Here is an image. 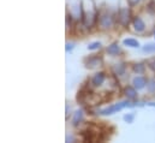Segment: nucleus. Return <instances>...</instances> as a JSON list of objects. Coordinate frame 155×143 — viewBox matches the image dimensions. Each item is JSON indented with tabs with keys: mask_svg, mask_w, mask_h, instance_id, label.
Here are the masks:
<instances>
[{
	"mask_svg": "<svg viewBox=\"0 0 155 143\" xmlns=\"http://www.w3.org/2000/svg\"><path fill=\"white\" fill-rule=\"evenodd\" d=\"M147 85H148V90H149L150 93H155V79L149 81V83H148Z\"/></svg>",
	"mask_w": 155,
	"mask_h": 143,
	"instance_id": "dca6fc26",
	"label": "nucleus"
},
{
	"mask_svg": "<svg viewBox=\"0 0 155 143\" xmlns=\"http://www.w3.org/2000/svg\"><path fill=\"white\" fill-rule=\"evenodd\" d=\"M107 53L111 54V55H117V54H119V53H120V47H119V45H118L117 42L110 45L108 48H107Z\"/></svg>",
	"mask_w": 155,
	"mask_h": 143,
	"instance_id": "1a4fd4ad",
	"label": "nucleus"
},
{
	"mask_svg": "<svg viewBox=\"0 0 155 143\" xmlns=\"http://www.w3.org/2000/svg\"><path fill=\"white\" fill-rule=\"evenodd\" d=\"M72 48H74V45L72 43H68L66 45V51H71Z\"/></svg>",
	"mask_w": 155,
	"mask_h": 143,
	"instance_id": "6ab92c4d",
	"label": "nucleus"
},
{
	"mask_svg": "<svg viewBox=\"0 0 155 143\" xmlns=\"http://www.w3.org/2000/svg\"><path fill=\"white\" fill-rule=\"evenodd\" d=\"M136 105H137V104H131V102H129V101H123V102L112 105V106H110V107L100 111V114H102V115H110V114H113V113H116L118 111H121L123 108L134 107V106H136Z\"/></svg>",
	"mask_w": 155,
	"mask_h": 143,
	"instance_id": "f03ea898",
	"label": "nucleus"
},
{
	"mask_svg": "<svg viewBox=\"0 0 155 143\" xmlns=\"http://www.w3.org/2000/svg\"><path fill=\"white\" fill-rule=\"evenodd\" d=\"M125 69H126L125 64H116L114 68H113V72L116 73L117 76H121V75H124Z\"/></svg>",
	"mask_w": 155,
	"mask_h": 143,
	"instance_id": "9b49d317",
	"label": "nucleus"
},
{
	"mask_svg": "<svg viewBox=\"0 0 155 143\" xmlns=\"http://www.w3.org/2000/svg\"><path fill=\"white\" fill-rule=\"evenodd\" d=\"M130 17H131V13H130L129 7H121V8L119 10L118 19H119V23H120L123 27H127V25H129V23H130Z\"/></svg>",
	"mask_w": 155,
	"mask_h": 143,
	"instance_id": "7ed1b4c3",
	"label": "nucleus"
},
{
	"mask_svg": "<svg viewBox=\"0 0 155 143\" xmlns=\"http://www.w3.org/2000/svg\"><path fill=\"white\" fill-rule=\"evenodd\" d=\"M147 64H148V66H149V68H150L153 71H155V58H152V59H149Z\"/></svg>",
	"mask_w": 155,
	"mask_h": 143,
	"instance_id": "a211bd4d",
	"label": "nucleus"
},
{
	"mask_svg": "<svg viewBox=\"0 0 155 143\" xmlns=\"http://www.w3.org/2000/svg\"><path fill=\"white\" fill-rule=\"evenodd\" d=\"M100 47H101V43L96 41V42H91V43L88 46V49H89V51H95V49H99Z\"/></svg>",
	"mask_w": 155,
	"mask_h": 143,
	"instance_id": "2eb2a0df",
	"label": "nucleus"
},
{
	"mask_svg": "<svg viewBox=\"0 0 155 143\" xmlns=\"http://www.w3.org/2000/svg\"><path fill=\"white\" fill-rule=\"evenodd\" d=\"M99 24L102 29H108L113 25V15L106 10H102L99 13Z\"/></svg>",
	"mask_w": 155,
	"mask_h": 143,
	"instance_id": "f257e3e1",
	"label": "nucleus"
},
{
	"mask_svg": "<svg viewBox=\"0 0 155 143\" xmlns=\"http://www.w3.org/2000/svg\"><path fill=\"white\" fill-rule=\"evenodd\" d=\"M105 78H106V76H105L104 72H97V73H95L94 77L91 78V84H93L94 87H100V85H102V83L105 82Z\"/></svg>",
	"mask_w": 155,
	"mask_h": 143,
	"instance_id": "39448f33",
	"label": "nucleus"
},
{
	"mask_svg": "<svg viewBox=\"0 0 155 143\" xmlns=\"http://www.w3.org/2000/svg\"><path fill=\"white\" fill-rule=\"evenodd\" d=\"M82 119H83V111L82 109H78V111H76V113H75V115L72 118V124L75 126H77L78 124L82 121Z\"/></svg>",
	"mask_w": 155,
	"mask_h": 143,
	"instance_id": "9d476101",
	"label": "nucleus"
},
{
	"mask_svg": "<svg viewBox=\"0 0 155 143\" xmlns=\"http://www.w3.org/2000/svg\"><path fill=\"white\" fill-rule=\"evenodd\" d=\"M134 87L136 88V89H143L144 87H146V84H147V81H146V78L144 77H141V76H137V77H135L134 78Z\"/></svg>",
	"mask_w": 155,
	"mask_h": 143,
	"instance_id": "0eeeda50",
	"label": "nucleus"
},
{
	"mask_svg": "<svg viewBox=\"0 0 155 143\" xmlns=\"http://www.w3.org/2000/svg\"><path fill=\"white\" fill-rule=\"evenodd\" d=\"M134 71L137 72V73H142V72L144 71V65L143 64H135L134 65Z\"/></svg>",
	"mask_w": 155,
	"mask_h": 143,
	"instance_id": "4468645a",
	"label": "nucleus"
},
{
	"mask_svg": "<svg viewBox=\"0 0 155 143\" xmlns=\"http://www.w3.org/2000/svg\"><path fill=\"white\" fill-rule=\"evenodd\" d=\"M143 52H147V53H154L155 52V45L154 43H148L143 47Z\"/></svg>",
	"mask_w": 155,
	"mask_h": 143,
	"instance_id": "ddd939ff",
	"label": "nucleus"
},
{
	"mask_svg": "<svg viewBox=\"0 0 155 143\" xmlns=\"http://www.w3.org/2000/svg\"><path fill=\"white\" fill-rule=\"evenodd\" d=\"M124 94L127 98V100H135L137 98V91L135 87H126L124 90Z\"/></svg>",
	"mask_w": 155,
	"mask_h": 143,
	"instance_id": "6e6552de",
	"label": "nucleus"
},
{
	"mask_svg": "<svg viewBox=\"0 0 155 143\" xmlns=\"http://www.w3.org/2000/svg\"><path fill=\"white\" fill-rule=\"evenodd\" d=\"M84 64L88 69H95V68L102 65V58L101 57H89L84 60Z\"/></svg>",
	"mask_w": 155,
	"mask_h": 143,
	"instance_id": "20e7f679",
	"label": "nucleus"
},
{
	"mask_svg": "<svg viewBox=\"0 0 155 143\" xmlns=\"http://www.w3.org/2000/svg\"><path fill=\"white\" fill-rule=\"evenodd\" d=\"M123 43H124L125 46H129V47H132V48H136V47L140 46L138 41L135 40V38H125V40L123 41Z\"/></svg>",
	"mask_w": 155,
	"mask_h": 143,
	"instance_id": "f8f14e48",
	"label": "nucleus"
},
{
	"mask_svg": "<svg viewBox=\"0 0 155 143\" xmlns=\"http://www.w3.org/2000/svg\"><path fill=\"white\" fill-rule=\"evenodd\" d=\"M132 24H134L135 30L138 32V33H141V32H143V30L146 29V24H144L143 19L140 18V17H135V18L132 19Z\"/></svg>",
	"mask_w": 155,
	"mask_h": 143,
	"instance_id": "423d86ee",
	"label": "nucleus"
},
{
	"mask_svg": "<svg viewBox=\"0 0 155 143\" xmlns=\"http://www.w3.org/2000/svg\"><path fill=\"white\" fill-rule=\"evenodd\" d=\"M154 37H155V36H154Z\"/></svg>",
	"mask_w": 155,
	"mask_h": 143,
	"instance_id": "aec40b11",
	"label": "nucleus"
},
{
	"mask_svg": "<svg viewBox=\"0 0 155 143\" xmlns=\"http://www.w3.org/2000/svg\"><path fill=\"white\" fill-rule=\"evenodd\" d=\"M134 119H135V115H134L132 113H130V114H125V115H124V120L127 121V123H132Z\"/></svg>",
	"mask_w": 155,
	"mask_h": 143,
	"instance_id": "f3484780",
	"label": "nucleus"
}]
</instances>
